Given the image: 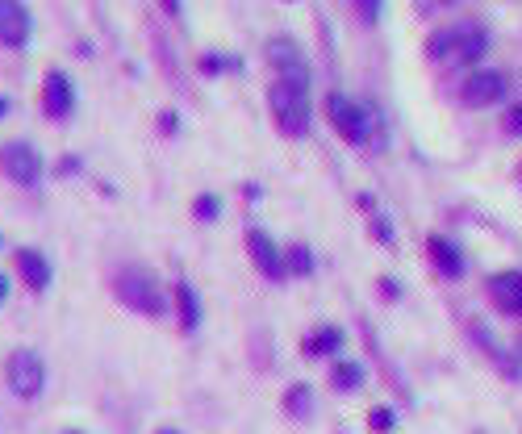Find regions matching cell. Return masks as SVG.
<instances>
[{
	"instance_id": "14",
	"label": "cell",
	"mask_w": 522,
	"mask_h": 434,
	"mask_svg": "<svg viewBox=\"0 0 522 434\" xmlns=\"http://www.w3.org/2000/svg\"><path fill=\"white\" fill-rule=\"evenodd\" d=\"M13 263H17V276L26 280L30 288H46V284H51V263H46V255H42V251H34V247H21V251L13 255Z\"/></svg>"
},
{
	"instance_id": "3",
	"label": "cell",
	"mask_w": 522,
	"mask_h": 434,
	"mask_svg": "<svg viewBox=\"0 0 522 434\" xmlns=\"http://www.w3.org/2000/svg\"><path fill=\"white\" fill-rule=\"evenodd\" d=\"M113 293L126 309L142 313V318H163L168 301H163V288L147 268H122L113 276Z\"/></svg>"
},
{
	"instance_id": "26",
	"label": "cell",
	"mask_w": 522,
	"mask_h": 434,
	"mask_svg": "<svg viewBox=\"0 0 522 434\" xmlns=\"http://www.w3.org/2000/svg\"><path fill=\"white\" fill-rule=\"evenodd\" d=\"M222 67H230V63H226V59H218V55H205V59H201V71H205V76H218Z\"/></svg>"
},
{
	"instance_id": "25",
	"label": "cell",
	"mask_w": 522,
	"mask_h": 434,
	"mask_svg": "<svg viewBox=\"0 0 522 434\" xmlns=\"http://www.w3.org/2000/svg\"><path fill=\"white\" fill-rule=\"evenodd\" d=\"M159 130H163V134H176V130H180V117H176L172 109H163V113H159Z\"/></svg>"
},
{
	"instance_id": "16",
	"label": "cell",
	"mask_w": 522,
	"mask_h": 434,
	"mask_svg": "<svg viewBox=\"0 0 522 434\" xmlns=\"http://www.w3.org/2000/svg\"><path fill=\"white\" fill-rule=\"evenodd\" d=\"M176 309H180V326L184 330L201 326V301H197V293H193V284H188V280H176Z\"/></svg>"
},
{
	"instance_id": "29",
	"label": "cell",
	"mask_w": 522,
	"mask_h": 434,
	"mask_svg": "<svg viewBox=\"0 0 522 434\" xmlns=\"http://www.w3.org/2000/svg\"><path fill=\"white\" fill-rule=\"evenodd\" d=\"M443 5H460V0H443Z\"/></svg>"
},
{
	"instance_id": "28",
	"label": "cell",
	"mask_w": 522,
	"mask_h": 434,
	"mask_svg": "<svg viewBox=\"0 0 522 434\" xmlns=\"http://www.w3.org/2000/svg\"><path fill=\"white\" fill-rule=\"evenodd\" d=\"M5 293H9V280H5V276H0V301H5Z\"/></svg>"
},
{
	"instance_id": "17",
	"label": "cell",
	"mask_w": 522,
	"mask_h": 434,
	"mask_svg": "<svg viewBox=\"0 0 522 434\" xmlns=\"http://www.w3.org/2000/svg\"><path fill=\"white\" fill-rule=\"evenodd\" d=\"M284 409H289V418H310V409H314V397H310V384H293L289 393H284Z\"/></svg>"
},
{
	"instance_id": "6",
	"label": "cell",
	"mask_w": 522,
	"mask_h": 434,
	"mask_svg": "<svg viewBox=\"0 0 522 434\" xmlns=\"http://www.w3.org/2000/svg\"><path fill=\"white\" fill-rule=\"evenodd\" d=\"M9 389L17 393V397H38L42 389H46V364L30 351V347H21V351H13L9 355Z\"/></svg>"
},
{
	"instance_id": "13",
	"label": "cell",
	"mask_w": 522,
	"mask_h": 434,
	"mask_svg": "<svg viewBox=\"0 0 522 434\" xmlns=\"http://www.w3.org/2000/svg\"><path fill=\"white\" fill-rule=\"evenodd\" d=\"M426 251H431V263L447 276V280H460L464 276V255L456 251V243H447L443 234H431L426 238Z\"/></svg>"
},
{
	"instance_id": "21",
	"label": "cell",
	"mask_w": 522,
	"mask_h": 434,
	"mask_svg": "<svg viewBox=\"0 0 522 434\" xmlns=\"http://www.w3.org/2000/svg\"><path fill=\"white\" fill-rule=\"evenodd\" d=\"M355 13H360L364 26H376L381 13H385V0H355Z\"/></svg>"
},
{
	"instance_id": "24",
	"label": "cell",
	"mask_w": 522,
	"mask_h": 434,
	"mask_svg": "<svg viewBox=\"0 0 522 434\" xmlns=\"http://www.w3.org/2000/svg\"><path fill=\"white\" fill-rule=\"evenodd\" d=\"M372 238H381V243H393V230H389V222H385V217H372Z\"/></svg>"
},
{
	"instance_id": "15",
	"label": "cell",
	"mask_w": 522,
	"mask_h": 434,
	"mask_svg": "<svg viewBox=\"0 0 522 434\" xmlns=\"http://www.w3.org/2000/svg\"><path fill=\"white\" fill-rule=\"evenodd\" d=\"M301 351L305 355H335V351H343V330L339 326H322L314 334H305Z\"/></svg>"
},
{
	"instance_id": "27",
	"label": "cell",
	"mask_w": 522,
	"mask_h": 434,
	"mask_svg": "<svg viewBox=\"0 0 522 434\" xmlns=\"http://www.w3.org/2000/svg\"><path fill=\"white\" fill-rule=\"evenodd\" d=\"M163 9H168L172 17H180V9H184V0H163Z\"/></svg>"
},
{
	"instance_id": "7",
	"label": "cell",
	"mask_w": 522,
	"mask_h": 434,
	"mask_svg": "<svg viewBox=\"0 0 522 434\" xmlns=\"http://www.w3.org/2000/svg\"><path fill=\"white\" fill-rule=\"evenodd\" d=\"M0 167L9 172V180L26 184V188L38 184V176H42V159L30 142H9V147H0Z\"/></svg>"
},
{
	"instance_id": "8",
	"label": "cell",
	"mask_w": 522,
	"mask_h": 434,
	"mask_svg": "<svg viewBox=\"0 0 522 434\" xmlns=\"http://www.w3.org/2000/svg\"><path fill=\"white\" fill-rule=\"evenodd\" d=\"M30 30H34L30 9L21 5V0H0V42L17 51V46L30 42Z\"/></svg>"
},
{
	"instance_id": "10",
	"label": "cell",
	"mask_w": 522,
	"mask_h": 434,
	"mask_svg": "<svg viewBox=\"0 0 522 434\" xmlns=\"http://www.w3.org/2000/svg\"><path fill=\"white\" fill-rule=\"evenodd\" d=\"M268 59L280 67V76H284V80H301V84H310V67H305V59H301V51H297V42H293V38H272Z\"/></svg>"
},
{
	"instance_id": "2",
	"label": "cell",
	"mask_w": 522,
	"mask_h": 434,
	"mask_svg": "<svg viewBox=\"0 0 522 434\" xmlns=\"http://www.w3.org/2000/svg\"><path fill=\"white\" fill-rule=\"evenodd\" d=\"M268 109H272V122H276V130L284 138H305L310 134V122H314L310 84L276 76V84L268 88Z\"/></svg>"
},
{
	"instance_id": "1",
	"label": "cell",
	"mask_w": 522,
	"mask_h": 434,
	"mask_svg": "<svg viewBox=\"0 0 522 434\" xmlns=\"http://www.w3.org/2000/svg\"><path fill=\"white\" fill-rule=\"evenodd\" d=\"M489 55V30L477 21H452L426 38V59L435 67H477Z\"/></svg>"
},
{
	"instance_id": "20",
	"label": "cell",
	"mask_w": 522,
	"mask_h": 434,
	"mask_svg": "<svg viewBox=\"0 0 522 434\" xmlns=\"http://www.w3.org/2000/svg\"><path fill=\"white\" fill-rule=\"evenodd\" d=\"M218 213H222V201L209 197V192H201V197L193 201V217H197V222H213Z\"/></svg>"
},
{
	"instance_id": "18",
	"label": "cell",
	"mask_w": 522,
	"mask_h": 434,
	"mask_svg": "<svg viewBox=\"0 0 522 434\" xmlns=\"http://www.w3.org/2000/svg\"><path fill=\"white\" fill-rule=\"evenodd\" d=\"M330 380H335V389L355 393L364 384V368L355 364V359H343V364H335V372H330Z\"/></svg>"
},
{
	"instance_id": "31",
	"label": "cell",
	"mask_w": 522,
	"mask_h": 434,
	"mask_svg": "<svg viewBox=\"0 0 522 434\" xmlns=\"http://www.w3.org/2000/svg\"><path fill=\"white\" fill-rule=\"evenodd\" d=\"M0 113H5V101H0Z\"/></svg>"
},
{
	"instance_id": "9",
	"label": "cell",
	"mask_w": 522,
	"mask_h": 434,
	"mask_svg": "<svg viewBox=\"0 0 522 434\" xmlns=\"http://www.w3.org/2000/svg\"><path fill=\"white\" fill-rule=\"evenodd\" d=\"M71 105H76V88H71V80L63 76V71H51L46 84H42V109H46V117L63 122V117L71 113Z\"/></svg>"
},
{
	"instance_id": "5",
	"label": "cell",
	"mask_w": 522,
	"mask_h": 434,
	"mask_svg": "<svg viewBox=\"0 0 522 434\" xmlns=\"http://www.w3.org/2000/svg\"><path fill=\"white\" fill-rule=\"evenodd\" d=\"M506 92H510V76L506 71H497V67H477L472 76L460 84V101L468 109H489L497 101H506Z\"/></svg>"
},
{
	"instance_id": "11",
	"label": "cell",
	"mask_w": 522,
	"mask_h": 434,
	"mask_svg": "<svg viewBox=\"0 0 522 434\" xmlns=\"http://www.w3.org/2000/svg\"><path fill=\"white\" fill-rule=\"evenodd\" d=\"M247 251H251V259H255V268L264 272L268 280H280V276H284V255L276 251V243H272L264 230H251V234H247Z\"/></svg>"
},
{
	"instance_id": "32",
	"label": "cell",
	"mask_w": 522,
	"mask_h": 434,
	"mask_svg": "<svg viewBox=\"0 0 522 434\" xmlns=\"http://www.w3.org/2000/svg\"><path fill=\"white\" fill-rule=\"evenodd\" d=\"M67 434H80V430H67Z\"/></svg>"
},
{
	"instance_id": "4",
	"label": "cell",
	"mask_w": 522,
	"mask_h": 434,
	"mask_svg": "<svg viewBox=\"0 0 522 434\" xmlns=\"http://www.w3.org/2000/svg\"><path fill=\"white\" fill-rule=\"evenodd\" d=\"M326 117H330V126H335V134L343 142H351V147H364V142L372 138V117L364 105H355L351 96L343 92H330L326 96Z\"/></svg>"
},
{
	"instance_id": "22",
	"label": "cell",
	"mask_w": 522,
	"mask_h": 434,
	"mask_svg": "<svg viewBox=\"0 0 522 434\" xmlns=\"http://www.w3.org/2000/svg\"><path fill=\"white\" fill-rule=\"evenodd\" d=\"M502 134H506V138H522V101L506 109V117H502Z\"/></svg>"
},
{
	"instance_id": "23",
	"label": "cell",
	"mask_w": 522,
	"mask_h": 434,
	"mask_svg": "<svg viewBox=\"0 0 522 434\" xmlns=\"http://www.w3.org/2000/svg\"><path fill=\"white\" fill-rule=\"evenodd\" d=\"M368 426H372L376 434H389V430H393V409H389V405L372 409V414H368Z\"/></svg>"
},
{
	"instance_id": "30",
	"label": "cell",
	"mask_w": 522,
	"mask_h": 434,
	"mask_svg": "<svg viewBox=\"0 0 522 434\" xmlns=\"http://www.w3.org/2000/svg\"><path fill=\"white\" fill-rule=\"evenodd\" d=\"M159 434H176V430H159Z\"/></svg>"
},
{
	"instance_id": "19",
	"label": "cell",
	"mask_w": 522,
	"mask_h": 434,
	"mask_svg": "<svg viewBox=\"0 0 522 434\" xmlns=\"http://www.w3.org/2000/svg\"><path fill=\"white\" fill-rule=\"evenodd\" d=\"M284 272L310 276V272H314V255H310V247H289V251H284Z\"/></svg>"
},
{
	"instance_id": "12",
	"label": "cell",
	"mask_w": 522,
	"mask_h": 434,
	"mask_svg": "<svg viewBox=\"0 0 522 434\" xmlns=\"http://www.w3.org/2000/svg\"><path fill=\"white\" fill-rule=\"evenodd\" d=\"M489 297L497 301V309L522 313V272H497L489 280Z\"/></svg>"
}]
</instances>
